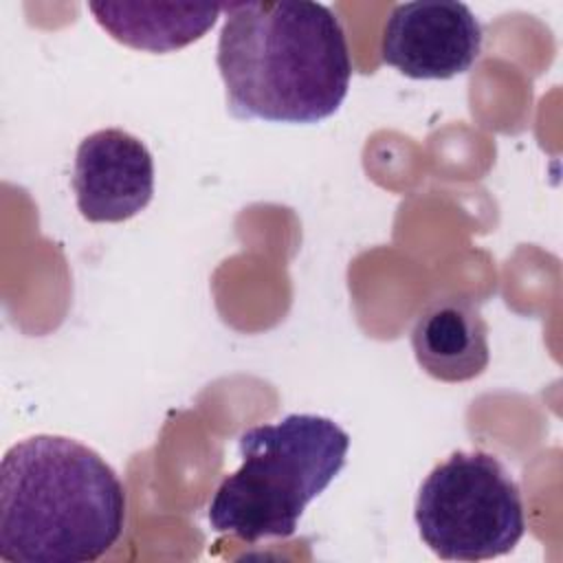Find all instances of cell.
<instances>
[{
    "instance_id": "cell-1",
    "label": "cell",
    "mask_w": 563,
    "mask_h": 563,
    "mask_svg": "<svg viewBox=\"0 0 563 563\" xmlns=\"http://www.w3.org/2000/svg\"><path fill=\"white\" fill-rule=\"evenodd\" d=\"M216 64L238 119L317 123L343 103L352 59L345 31L310 0L227 2Z\"/></svg>"
},
{
    "instance_id": "cell-2",
    "label": "cell",
    "mask_w": 563,
    "mask_h": 563,
    "mask_svg": "<svg viewBox=\"0 0 563 563\" xmlns=\"http://www.w3.org/2000/svg\"><path fill=\"white\" fill-rule=\"evenodd\" d=\"M125 523V488L90 446L31 435L0 464V556L11 563H88Z\"/></svg>"
},
{
    "instance_id": "cell-3",
    "label": "cell",
    "mask_w": 563,
    "mask_h": 563,
    "mask_svg": "<svg viewBox=\"0 0 563 563\" xmlns=\"http://www.w3.org/2000/svg\"><path fill=\"white\" fill-rule=\"evenodd\" d=\"M347 449L350 435L317 413H288L242 431V464L213 493L209 526L246 543L295 534L306 506L345 466Z\"/></svg>"
},
{
    "instance_id": "cell-4",
    "label": "cell",
    "mask_w": 563,
    "mask_h": 563,
    "mask_svg": "<svg viewBox=\"0 0 563 563\" xmlns=\"http://www.w3.org/2000/svg\"><path fill=\"white\" fill-rule=\"evenodd\" d=\"M413 519L444 561H486L510 552L526 532L521 490L486 451H455L422 482Z\"/></svg>"
},
{
    "instance_id": "cell-5",
    "label": "cell",
    "mask_w": 563,
    "mask_h": 563,
    "mask_svg": "<svg viewBox=\"0 0 563 563\" xmlns=\"http://www.w3.org/2000/svg\"><path fill=\"white\" fill-rule=\"evenodd\" d=\"M479 53L482 26L464 2H400L383 26V62L411 79H451L466 73Z\"/></svg>"
},
{
    "instance_id": "cell-6",
    "label": "cell",
    "mask_w": 563,
    "mask_h": 563,
    "mask_svg": "<svg viewBox=\"0 0 563 563\" xmlns=\"http://www.w3.org/2000/svg\"><path fill=\"white\" fill-rule=\"evenodd\" d=\"M73 189L88 222H123L154 194V161L134 134L106 128L88 134L75 154Z\"/></svg>"
},
{
    "instance_id": "cell-7",
    "label": "cell",
    "mask_w": 563,
    "mask_h": 563,
    "mask_svg": "<svg viewBox=\"0 0 563 563\" xmlns=\"http://www.w3.org/2000/svg\"><path fill=\"white\" fill-rule=\"evenodd\" d=\"M411 347L418 365L444 383H462L479 376L488 361V325L468 299L444 297L422 310Z\"/></svg>"
},
{
    "instance_id": "cell-8",
    "label": "cell",
    "mask_w": 563,
    "mask_h": 563,
    "mask_svg": "<svg viewBox=\"0 0 563 563\" xmlns=\"http://www.w3.org/2000/svg\"><path fill=\"white\" fill-rule=\"evenodd\" d=\"M97 24L117 42L169 53L200 40L218 20L222 4L209 2H90Z\"/></svg>"
}]
</instances>
